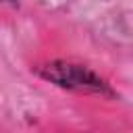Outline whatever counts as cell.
Segmentation results:
<instances>
[{"label": "cell", "instance_id": "6da1fadb", "mask_svg": "<svg viewBox=\"0 0 133 133\" xmlns=\"http://www.w3.org/2000/svg\"><path fill=\"white\" fill-rule=\"evenodd\" d=\"M44 77L54 81L60 87L79 89V91H108L106 83L87 66L71 62H52L44 66Z\"/></svg>", "mask_w": 133, "mask_h": 133}, {"label": "cell", "instance_id": "7a4b0ae2", "mask_svg": "<svg viewBox=\"0 0 133 133\" xmlns=\"http://www.w3.org/2000/svg\"><path fill=\"white\" fill-rule=\"evenodd\" d=\"M0 2H4V0H0Z\"/></svg>", "mask_w": 133, "mask_h": 133}]
</instances>
